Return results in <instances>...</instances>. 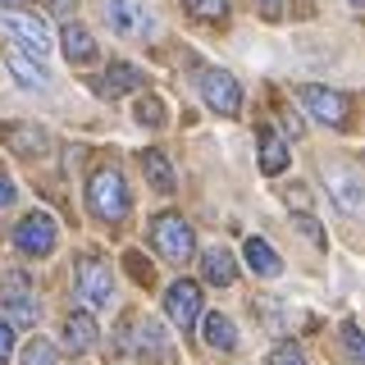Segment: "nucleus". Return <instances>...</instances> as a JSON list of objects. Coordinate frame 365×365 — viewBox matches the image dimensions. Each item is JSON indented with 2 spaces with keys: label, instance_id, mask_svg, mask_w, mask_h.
<instances>
[{
  "label": "nucleus",
  "instance_id": "1",
  "mask_svg": "<svg viewBox=\"0 0 365 365\" xmlns=\"http://www.w3.org/2000/svg\"><path fill=\"white\" fill-rule=\"evenodd\" d=\"M87 201H91V215L106 224H119L128 215V187H123V174L119 169H96L87 182Z\"/></svg>",
  "mask_w": 365,
  "mask_h": 365
},
{
  "label": "nucleus",
  "instance_id": "2",
  "mask_svg": "<svg viewBox=\"0 0 365 365\" xmlns=\"http://www.w3.org/2000/svg\"><path fill=\"white\" fill-rule=\"evenodd\" d=\"M151 237H155V251H160L165 260H174V265H182V260L192 256V247H197L192 224L182 220V215H160L155 228H151Z\"/></svg>",
  "mask_w": 365,
  "mask_h": 365
},
{
  "label": "nucleus",
  "instance_id": "3",
  "mask_svg": "<svg viewBox=\"0 0 365 365\" xmlns=\"http://www.w3.org/2000/svg\"><path fill=\"white\" fill-rule=\"evenodd\" d=\"M205 106H210L215 114H237L242 110V91H237V78L224 73V68H205V73L197 78Z\"/></svg>",
  "mask_w": 365,
  "mask_h": 365
},
{
  "label": "nucleus",
  "instance_id": "4",
  "mask_svg": "<svg viewBox=\"0 0 365 365\" xmlns=\"http://www.w3.org/2000/svg\"><path fill=\"white\" fill-rule=\"evenodd\" d=\"M0 28L14 32L19 46H23V51H32V55L51 51V28H46V19L28 14V9H5V14H0Z\"/></svg>",
  "mask_w": 365,
  "mask_h": 365
},
{
  "label": "nucleus",
  "instance_id": "5",
  "mask_svg": "<svg viewBox=\"0 0 365 365\" xmlns=\"http://www.w3.org/2000/svg\"><path fill=\"white\" fill-rule=\"evenodd\" d=\"M14 242H19L23 256H51L55 251V220L46 210L23 215V224L14 228Z\"/></svg>",
  "mask_w": 365,
  "mask_h": 365
},
{
  "label": "nucleus",
  "instance_id": "6",
  "mask_svg": "<svg viewBox=\"0 0 365 365\" xmlns=\"http://www.w3.org/2000/svg\"><path fill=\"white\" fill-rule=\"evenodd\" d=\"M78 292H83L87 306H110V297H114V274H110V265H106L101 256L78 260Z\"/></svg>",
  "mask_w": 365,
  "mask_h": 365
},
{
  "label": "nucleus",
  "instance_id": "7",
  "mask_svg": "<svg viewBox=\"0 0 365 365\" xmlns=\"http://www.w3.org/2000/svg\"><path fill=\"white\" fill-rule=\"evenodd\" d=\"M106 23L119 37H146V32L155 28V19L146 14V5H137V0H106Z\"/></svg>",
  "mask_w": 365,
  "mask_h": 365
},
{
  "label": "nucleus",
  "instance_id": "8",
  "mask_svg": "<svg viewBox=\"0 0 365 365\" xmlns=\"http://www.w3.org/2000/svg\"><path fill=\"white\" fill-rule=\"evenodd\" d=\"M0 302L9 306V315H14L19 324H32V319H37V302H32L28 274H0Z\"/></svg>",
  "mask_w": 365,
  "mask_h": 365
},
{
  "label": "nucleus",
  "instance_id": "9",
  "mask_svg": "<svg viewBox=\"0 0 365 365\" xmlns=\"http://www.w3.org/2000/svg\"><path fill=\"white\" fill-rule=\"evenodd\" d=\"M297 96H302V106L311 110L315 119L334 123V128H342V123H347V96H342V91H329V87H302Z\"/></svg>",
  "mask_w": 365,
  "mask_h": 365
},
{
  "label": "nucleus",
  "instance_id": "10",
  "mask_svg": "<svg viewBox=\"0 0 365 365\" xmlns=\"http://www.w3.org/2000/svg\"><path fill=\"white\" fill-rule=\"evenodd\" d=\"M165 311H169V319H174L178 329H187L192 319L201 315V288H197V283H187V279L169 283V292H165Z\"/></svg>",
  "mask_w": 365,
  "mask_h": 365
},
{
  "label": "nucleus",
  "instance_id": "11",
  "mask_svg": "<svg viewBox=\"0 0 365 365\" xmlns=\"http://www.w3.org/2000/svg\"><path fill=\"white\" fill-rule=\"evenodd\" d=\"M329 192H334V201L342 205L347 215H361V174L356 169H329Z\"/></svg>",
  "mask_w": 365,
  "mask_h": 365
},
{
  "label": "nucleus",
  "instance_id": "12",
  "mask_svg": "<svg viewBox=\"0 0 365 365\" xmlns=\"http://www.w3.org/2000/svg\"><path fill=\"white\" fill-rule=\"evenodd\" d=\"M247 265H251V274H260V279H274V274L283 269V260L274 256V247L265 237H247Z\"/></svg>",
  "mask_w": 365,
  "mask_h": 365
},
{
  "label": "nucleus",
  "instance_id": "13",
  "mask_svg": "<svg viewBox=\"0 0 365 365\" xmlns=\"http://www.w3.org/2000/svg\"><path fill=\"white\" fill-rule=\"evenodd\" d=\"M64 342H68V351H87L91 342H96V319L87 311H73L64 319Z\"/></svg>",
  "mask_w": 365,
  "mask_h": 365
},
{
  "label": "nucleus",
  "instance_id": "14",
  "mask_svg": "<svg viewBox=\"0 0 365 365\" xmlns=\"http://www.w3.org/2000/svg\"><path fill=\"white\" fill-rule=\"evenodd\" d=\"M5 142H9V151H19V155H41L46 151V133L32 128V123H14V128H5Z\"/></svg>",
  "mask_w": 365,
  "mask_h": 365
},
{
  "label": "nucleus",
  "instance_id": "15",
  "mask_svg": "<svg viewBox=\"0 0 365 365\" xmlns=\"http://www.w3.org/2000/svg\"><path fill=\"white\" fill-rule=\"evenodd\" d=\"M201 274H205V279H210V283H220V288H224V283H233V256H228V251L224 247H205V256H201Z\"/></svg>",
  "mask_w": 365,
  "mask_h": 365
},
{
  "label": "nucleus",
  "instance_id": "16",
  "mask_svg": "<svg viewBox=\"0 0 365 365\" xmlns=\"http://www.w3.org/2000/svg\"><path fill=\"white\" fill-rule=\"evenodd\" d=\"M260 169L265 174H283L288 169V146H283V137L279 133H260Z\"/></svg>",
  "mask_w": 365,
  "mask_h": 365
},
{
  "label": "nucleus",
  "instance_id": "17",
  "mask_svg": "<svg viewBox=\"0 0 365 365\" xmlns=\"http://www.w3.org/2000/svg\"><path fill=\"white\" fill-rule=\"evenodd\" d=\"M64 55H68L73 64L96 60V41H91V32L78 28V23H68V28H64Z\"/></svg>",
  "mask_w": 365,
  "mask_h": 365
},
{
  "label": "nucleus",
  "instance_id": "18",
  "mask_svg": "<svg viewBox=\"0 0 365 365\" xmlns=\"http://www.w3.org/2000/svg\"><path fill=\"white\" fill-rule=\"evenodd\" d=\"M142 169H146V178H151L155 192H174V169H169L165 151H142Z\"/></svg>",
  "mask_w": 365,
  "mask_h": 365
},
{
  "label": "nucleus",
  "instance_id": "19",
  "mask_svg": "<svg viewBox=\"0 0 365 365\" xmlns=\"http://www.w3.org/2000/svg\"><path fill=\"white\" fill-rule=\"evenodd\" d=\"M146 83V73L137 64H110L106 68V91L110 96H119V91H133V87H142Z\"/></svg>",
  "mask_w": 365,
  "mask_h": 365
},
{
  "label": "nucleus",
  "instance_id": "20",
  "mask_svg": "<svg viewBox=\"0 0 365 365\" xmlns=\"http://www.w3.org/2000/svg\"><path fill=\"white\" fill-rule=\"evenodd\" d=\"M205 342H210V347H220V351H233L237 347V334H233V319L228 315H205Z\"/></svg>",
  "mask_w": 365,
  "mask_h": 365
},
{
  "label": "nucleus",
  "instance_id": "21",
  "mask_svg": "<svg viewBox=\"0 0 365 365\" xmlns=\"http://www.w3.org/2000/svg\"><path fill=\"white\" fill-rule=\"evenodd\" d=\"M9 68L19 73V83H23V87H46V83H51V73H46L41 64L23 60V55H14V60H9Z\"/></svg>",
  "mask_w": 365,
  "mask_h": 365
},
{
  "label": "nucleus",
  "instance_id": "22",
  "mask_svg": "<svg viewBox=\"0 0 365 365\" xmlns=\"http://www.w3.org/2000/svg\"><path fill=\"white\" fill-rule=\"evenodd\" d=\"M23 365H55V347L46 338H32L28 351H23Z\"/></svg>",
  "mask_w": 365,
  "mask_h": 365
},
{
  "label": "nucleus",
  "instance_id": "23",
  "mask_svg": "<svg viewBox=\"0 0 365 365\" xmlns=\"http://www.w3.org/2000/svg\"><path fill=\"white\" fill-rule=\"evenodd\" d=\"M137 119L151 123V128H160V123H165V106H160L155 96H142V101H137Z\"/></svg>",
  "mask_w": 365,
  "mask_h": 365
},
{
  "label": "nucleus",
  "instance_id": "24",
  "mask_svg": "<svg viewBox=\"0 0 365 365\" xmlns=\"http://www.w3.org/2000/svg\"><path fill=\"white\" fill-rule=\"evenodd\" d=\"M269 365H306L302 347H292V342H279V347L269 351Z\"/></svg>",
  "mask_w": 365,
  "mask_h": 365
},
{
  "label": "nucleus",
  "instance_id": "25",
  "mask_svg": "<svg viewBox=\"0 0 365 365\" xmlns=\"http://www.w3.org/2000/svg\"><path fill=\"white\" fill-rule=\"evenodd\" d=\"M187 9H192V14H201V19H224L228 14V0H187Z\"/></svg>",
  "mask_w": 365,
  "mask_h": 365
},
{
  "label": "nucleus",
  "instance_id": "26",
  "mask_svg": "<svg viewBox=\"0 0 365 365\" xmlns=\"http://www.w3.org/2000/svg\"><path fill=\"white\" fill-rule=\"evenodd\" d=\"M342 342H347V351H351V361H361V329H356V324H351V319H347V324H342Z\"/></svg>",
  "mask_w": 365,
  "mask_h": 365
},
{
  "label": "nucleus",
  "instance_id": "27",
  "mask_svg": "<svg viewBox=\"0 0 365 365\" xmlns=\"http://www.w3.org/2000/svg\"><path fill=\"white\" fill-rule=\"evenodd\" d=\"M9 356H14V329H9L5 319H0V365H5Z\"/></svg>",
  "mask_w": 365,
  "mask_h": 365
},
{
  "label": "nucleus",
  "instance_id": "28",
  "mask_svg": "<svg viewBox=\"0 0 365 365\" xmlns=\"http://www.w3.org/2000/svg\"><path fill=\"white\" fill-rule=\"evenodd\" d=\"M9 201H14V187H9V178L0 174V205H9Z\"/></svg>",
  "mask_w": 365,
  "mask_h": 365
},
{
  "label": "nucleus",
  "instance_id": "29",
  "mask_svg": "<svg viewBox=\"0 0 365 365\" xmlns=\"http://www.w3.org/2000/svg\"><path fill=\"white\" fill-rule=\"evenodd\" d=\"M260 5H265V9H269V14H274V9H279V0H260Z\"/></svg>",
  "mask_w": 365,
  "mask_h": 365
},
{
  "label": "nucleus",
  "instance_id": "30",
  "mask_svg": "<svg viewBox=\"0 0 365 365\" xmlns=\"http://www.w3.org/2000/svg\"><path fill=\"white\" fill-rule=\"evenodd\" d=\"M0 5H28V0H0Z\"/></svg>",
  "mask_w": 365,
  "mask_h": 365
},
{
  "label": "nucleus",
  "instance_id": "31",
  "mask_svg": "<svg viewBox=\"0 0 365 365\" xmlns=\"http://www.w3.org/2000/svg\"><path fill=\"white\" fill-rule=\"evenodd\" d=\"M347 5H351V9H356V5H361V0H347Z\"/></svg>",
  "mask_w": 365,
  "mask_h": 365
}]
</instances>
